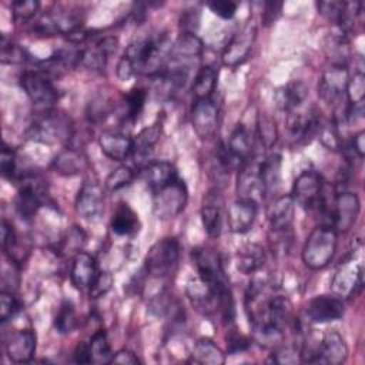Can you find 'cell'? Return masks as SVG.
I'll return each instance as SVG.
<instances>
[{"label":"cell","mask_w":365,"mask_h":365,"mask_svg":"<svg viewBox=\"0 0 365 365\" xmlns=\"http://www.w3.org/2000/svg\"><path fill=\"white\" fill-rule=\"evenodd\" d=\"M192 259L195 262L198 277L204 279L215 292L218 311L222 319L225 322H232L235 317L234 298L220 255L208 247H198L192 250Z\"/></svg>","instance_id":"6da1fadb"},{"label":"cell","mask_w":365,"mask_h":365,"mask_svg":"<svg viewBox=\"0 0 365 365\" xmlns=\"http://www.w3.org/2000/svg\"><path fill=\"white\" fill-rule=\"evenodd\" d=\"M173 43L167 34H158L157 37H143L134 40L125 50V57L131 61L135 74L158 77L170 57Z\"/></svg>","instance_id":"7a4b0ae2"},{"label":"cell","mask_w":365,"mask_h":365,"mask_svg":"<svg viewBox=\"0 0 365 365\" xmlns=\"http://www.w3.org/2000/svg\"><path fill=\"white\" fill-rule=\"evenodd\" d=\"M74 134V127L70 117L58 110H43L30 124L27 137L41 144L67 143Z\"/></svg>","instance_id":"3957f363"},{"label":"cell","mask_w":365,"mask_h":365,"mask_svg":"<svg viewBox=\"0 0 365 365\" xmlns=\"http://www.w3.org/2000/svg\"><path fill=\"white\" fill-rule=\"evenodd\" d=\"M336 250V231L331 225H319L308 235L302 248V261L311 269L325 268Z\"/></svg>","instance_id":"277c9868"},{"label":"cell","mask_w":365,"mask_h":365,"mask_svg":"<svg viewBox=\"0 0 365 365\" xmlns=\"http://www.w3.org/2000/svg\"><path fill=\"white\" fill-rule=\"evenodd\" d=\"M188 201V190L182 180L175 178L170 184L153 192V211L158 220L167 221L181 214Z\"/></svg>","instance_id":"5b68a950"},{"label":"cell","mask_w":365,"mask_h":365,"mask_svg":"<svg viewBox=\"0 0 365 365\" xmlns=\"http://www.w3.org/2000/svg\"><path fill=\"white\" fill-rule=\"evenodd\" d=\"M180 257V244L174 237L158 240L147 252L144 269L153 277H167L173 272Z\"/></svg>","instance_id":"8992f818"},{"label":"cell","mask_w":365,"mask_h":365,"mask_svg":"<svg viewBox=\"0 0 365 365\" xmlns=\"http://www.w3.org/2000/svg\"><path fill=\"white\" fill-rule=\"evenodd\" d=\"M19 83L29 100L41 110L51 108L58 100V93L50 78L37 70L23 71Z\"/></svg>","instance_id":"52a82bcc"},{"label":"cell","mask_w":365,"mask_h":365,"mask_svg":"<svg viewBox=\"0 0 365 365\" xmlns=\"http://www.w3.org/2000/svg\"><path fill=\"white\" fill-rule=\"evenodd\" d=\"M21 185L16 197V210L21 220L30 221L44 202V190L33 174H21L19 177Z\"/></svg>","instance_id":"ba28073f"},{"label":"cell","mask_w":365,"mask_h":365,"mask_svg":"<svg viewBox=\"0 0 365 365\" xmlns=\"http://www.w3.org/2000/svg\"><path fill=\"white\" fill-rule=\"evenodd\" d=\"M255 38H257V23L254 20H250L232 36V38L225 46L222 51L224 66L234 68L242 64L248 58L252 50V46L255 43Z\"/></svg>","instance_id":"9c48e42d"},{"label":"cell","mask_w":365,"mask_h":365,"mask_svg":"<svg viewBox=\"0 0 365 365\" xmlns=\"http://www.w3.org/2000/svg\"><path fill=\"white\" fill-rule=\"evenodd\" d=\"M104 210V191L94 177H88L81 184L76 197L77 214L88 221L100 218Z\"/></svg>","instance_id":"30bf717a"},{"label":"cell","mask_w":365,"mask_h":365,"mask_svg":"<svg viewBox=\"0 0 365 365\" xmlns=\"http://www.w3.org/2000/svg\"><path fill=\"white\" fill-rule=\"evenodd\" d=\"M324 187H325V182L322 177L314 170H307V171H302L295 178L291 197L294 202H297L302 208L311 210L317 207L322 195Z\"/></svg>","instance_id":"8fae6325"},{"label":"cell","mask_w":365,"mask_h":365,"mask_svg":"<svg viewBox=\"0 0 365 365\" xmlns=\"http://www.w3.org/2000/svg\"><path fill=\"white\" fill-rule=\"evenodd\" d=\"M364 284V268L362 264H354V259H346L339 264L335 271L331 288L336 297L351 298L362 289Z\"/></svg>","instance_id":"7c38bea8"},{"label":"cell","mask_w":365,"mask_h":365,"mask_svg":"<svg viewBox=\"0 0 365 365\" xmlns=\"http://www.w3.org/2000/svg\"><path fill=\"white\" fill-rule=\"evenodd\" d=\"M349 78V71L345 64H331L318 83V96L324 103L334 104L345 97V90Z\"/></svg>","instance_id":"4fadbf2b"},{"label":"cell","mask_w":365,"mask_h":365,"mask_svg":"<svg viewBox=\"0 0 365 365\" xmlns=\"http://www.w3.org/2000/svg\"><path fill=\"white\" fill-rule=\"evenodd\" d=\"M218 104L212 97L195 100L191 110V123L200 138H210L215 134L218 127Z\"/></svg>","instance_id":"5bb4252c"},{"label":"cell","mask_w":365,"mask_h":365,"mask_svg":"<svg viewBox=\"0 0 365 365\" xmlns=\"http://www.w3.org/2000/svg\"><path fill=\"white\" fill-rule=\"evenodd\" d=\"M237 192H238V198L250 200L257 204L265 198L267 191L259 174L258 163H252L250 160L240 167L238 180H237Z\"/></svg>","instance_id":"9a60e30c"},{"label":"cell","mask_w":365,"mask_h":365,"mask_svg":"<svg viewBox=\"0 0 365 365\" xmlns=\"http://www.w3.org/2000/svg\"><path fill=\"white\" fill-rule=\"evenodd\" d=\"M359 198L354 192L341 191L334 200V215L332 227L338 232H346L355 224L359 214Z\"/></svg>","instance_id":"2e32d148"},{"label":"cell","mask_w":365,"mask_h":365,"mask_svg":"<svg viewBox=\"0 0 365 365\" xmlns=\"http://www.w3.org/2000/svg\"><path fill=\"white\" fill-rule=\"evenodd\" d=\"M307 315L309 321L317 324L338 321L344 317V302L335 294L317 295L308 302Z\"/></svg>","instance_id":"e0dca14e"},{"label":"cell","mask_w":365,"mask_h":365,"mask_svg":"<svg viewBox=\"0 0 365 365\" xmlns=\"http://www.w3.org/2000/svg\"><path fill=\"white\" fill-rule=\"evenodd\" d=\"M346 356H348V346L342 335L335 329L327 331L322 335V339L318 342L315 362L339 365L345 362Z\"/></svg>","instance_id":"ac0fdd59"},{"label":"cell","mask_w":365,"mask_h":365,"mask_svg":"<svg viewBox=\"0 0 365 365\" xmlns=\"http://www.w3.org/2000/svg\"><path fill=\"white\" fill-rule=\"evenodd\" d=\"M6 354L10 361L23 364L29 362L36 352V334L33 329H19L4 342Z\"/></svg>","instance_id":"d6986e66"},{"label":"cell","mask_w":365,"mask_h":365,"mask_svg":"<svg viewBox=\"0 0 365 365\" xmlns=\"http://www.w3.org/2000/svg\"><path fill=\"white\" fill-rule=\"evenodd\" d=\"M185 294L191 305L204 315H211L218 309V301H217L215 292L200 277L192 278L187 282Z\"/></svg>","instance_id":"ffe728a7"},{"label":"cell","mask_w":365,"mask_h":365,"mask_svg":"<svg viewBox=\"0 0 365 365\" xmlns=\"http://www.w3.org/2000/svg\"><path fill=\"white\" fill-rule=\"evenodd\" d=\"M257 202L237 198L228 208L227 221L228 227L235 234H245L251 230L257 217Z\"/></svg>","instance_id":"44dd1931"},{"label":"cell","mask_w":365,"mask_h":365,"mask_svg":"<svg viewBox=\"0 0 365 365\" xmlns=\"http://www.w3.org/2000/svg\"><path fill=\"white\" fill-rule=\"evenodd\" d=\"M101 151L114 161H124L133 155V138L118 131H104L98 137Z\"/></svg>","instance_id":"7402d4cb"},{"label":"cell","mask_w":365,"mask_h":365,"mask_svg":"<svg viewBox=\"0 0 365 365\" xmlns=\"http://www.w3.org/2000/svg\"><path fill=\"white\" fill-rule=\"evenodd\" d=\"M97 275L98 271L94 258L87 252L78 251L73 258L70 269V278L73 285L78 289H90Z\"/></svg>","instance_id":"603a6c76"},{"label":"cell","mask_w":365,"mask_h":365,"mask_svg":"<svg viewBox=\"0 0 365 365\" xmlns=\"http://www.w3.org/2000/svg\"><path fill=\"white\" fill-rule=\"evenodd\" d=\"M295 202L291 195H281L268 207V221L271 231H287L292 228Z\"/></svg>","instance_id":"cb8c5ba5"},{"label":"cell","mask_w":365,"mask_h":365,"mask_svg":"<svg viewBox=\"0 0 365 365\" xmlns=\"http://www.w3.org/2000/svg\"><path fill=\"white\" fill-rule=\"evenodd\" d=\"M143 177L153 192L170 184L175 178H178L174 165L168 161H160V160L150 161L147 165H144Z\"/></svg>","instance_id":"d4e9b609"},{"label":"cell","mask_w":365,"mask_h":365,"mask_svg":"<svg viewBox=\"0 0 365 365\" xmlns=\"http://www.w3.org/2000/svg\"><path fill=\"white\" fill-rule=\"evenodd\" d=\"M308 97V87L302 81H291L282 88H279L275 94L277 106L288 113L297 111L305 103Z\"/></svg>","instance_id":"484cf974"},{"label":"cell","mask_w":365,"mask_h":365,"mask_svg":"<svg viewBox=\"0 0 365 365\" xmlns=\"http://www.w3.org/2000/svg\"><path fill=\"white\" fill-rule=\"evenodd\" d=\"M110 228L120 237L134 235L140 228L137 212L127 202H120L110 220Z\"/></svg>","instance_id":"4316f807"},{"label":"cell","mask_w":365,"mask_h":365,"mask_svg":"<svg viewBox=\"0 0 365 365\" xmlns=\"http://www.w3.org/2000/svg\"><path fill=\"white\" fill-rule=\"evenodd\" d=\"M265 259L267 255L262 245L255 242L245 244L237 252V269L245 275L255 274L264 267Z\"/></svg>","instance_id":"83f0119b"},{"label":"cell","mask_w":365,"mask_h":365,"mask_svg":"<svg viewBox=\"0 0 365 365\" xmlns=\"http://www.w3.org/2000/svg\"><path fill=\"white\" fill-rule=\"evenodd\" d=\"M225 145L237 160L245 164L252 157V150H254L252 133L245 125L238 124L231 133L230 140Z\"/></svg>","instance_id":"f1b7e54d"},{"label":"cell","mask_w":365,"mask_h":365,"mask_svg":"<svg viewBox=\"0 0 365 365\" xmlns=\"http://www.w3.org/2000/svg\"><path fill=\"white\" fill-rule=\"evenodd\" d=\"M87 167V158L80 148L67 147L53 160V168L63 175H76Z\"/></svg>","instance_id":"f546056e"},{"label":"cell","mask_w":365,"mask_h":365,"mask_svg":"<svg viewBox=\"0 0 365 365\" xmlns=\"http://www.w3.org/2000/svg\"><path fill=\"white\" fill-rule=\"evenodd\" d=\"M217 200H220L218 192L217 194H212V191L208 192L204 201V205L201 208V221H202L204 230L212 238L218 237L222 230V215L220 208L221 201L217 202Z\"/></svg>","instance_id":"4dcf8cb0"},{"label":"cell","mask_w":365,"mask_h":365,"mask_svg":"<svg viewBox=\"0 0 365 365\" xmlns=\"http://www.w3.org/2000/svg\"><path fill=\"white\" fill-rule=\"evenodd\" d=\"M161 135V123H154L145 128H143L134 138V148L133 155L138 160V164L141 165V160H147L151 154L154 145L158 143ZM135 160V161H137Z\"/></svg>","instance_id":"1f68e13d"},{"label":"cell","mask_w":365,"mask_h":365,"mask_svg":"<svg viewBox=\"0 0 365 365\" xmlns=\"http://www.w3.org/2000/svg\"><path fill=\"white\" fill-rule=\"evenodd\" d=\"M217 77H218V71L214 66L205 64L198 68L191 86L195 100L212 97L217 86Z\"/></svg>","instance_id":"d6a6232c"},{"label":"cell","mask_w":365,"mask_h":365,"mask_svg":"<svg viewBox=\"0 0 365 365\" xmlns=\"http://www.w3.org/2000/svg\"><path fill=\"white\" fill-rule=\"evenodd\" d=\"M191 356L197 364L221 365L225 362L224 352L208 338H201L195 342Z\"/></svg>","instance_id":"836d02e7"},{"label":"cell","mask_w":365,"mask_h":365,"mask_svg":"<svg viewBox=\"0 0 365 365\" xmlns=\"http://www.w3.org/2000/svg\"><path fill=\"white\" fill-rule=\"evenodd\" d=\"M202 51V41L194 33H181L173 44L171 56L197 60Z\"/></svg>","instance_id":"e575fe53"},{"label":"cell","mask_w":365,"mask_h":365,"mask_svg":"<svg viewBox=\"0 0 365 365\" xmlns=\"http://www.w3.org/2000/svg\"><path fill=\"white\" fill-rule=\"evenodd\" d=\"M259 174L267 191V195L275 190L279 181V170H281V155L279 154H271L267 158L261 160L258 163Z\"/></svg>","instance_id":"d590c367"},{"label":"cell","mask_w":365,"mask_h":365,"mask_svg":"<svg viewBox=\"0 0 365 365\" xmlns=\"http://www.w3.org/2000/svg\"><path fill=\"white\" fill-rule=\"evenodd\" d=\"M77 327V314L71 301L64 299L54 317V328L60 334H70Z\"/></svg>","instance_id":"8d00e7d4"},{"label":"cell","mask_w":365,"mask_h":365,"mask_svg":"<svg viewBox=\"0 0 365 365\" xmlns=\"http://www.w3.org/2000/svg\"><path fill=\"white\" fill-rule=\"evenodd\" d=\"M88 346H90V354H91V362H110L111 361V349H110V344L107 339V335L103 329L96 331L90 341H88Z\"/></svg>","instance_id":"74e56055"},{"label":"cell","mask_w":365,"mask_h":365,"mask_svg":"<svg viewBox=\"0 0 365 365\" xmlns=\"http://www.w3.org/2000/svg\"><path fill=\"white\" fill-rule=\"evenodd\" d=\"M1 63L4 64H23L30 60V54L20 44L1 36Z\"/></svg>","instance_id":"f35d334b"},{"label":"cell","mask_w":365,"mask_h":365,"mask_svg":"<svg viewBox=\"0 0 365 365\" xmlns=\"http://www.w3.org/2000/svg\"><path fill=\"white\" fill-rule=\"evenodd\" d=\"M317 137H319L321 143L328 148V150H334L338 151L342 148V140L339 135V130H338V123L331 118V120H321L319 124V130Z\"/></svg>","instance_id":"ab89813d"},{"label":"cell","mask_w":365,"mask_h":365,"mask_svg":"<svg viewBox=\"0 0 365 365\" xmlns=\"http://www.w3.org/2000/svg\"><path fill=\"white\" fill-rule=\"evenodd\" d=\"M346 103L352 107L364 106L365 98V76L362 71L354 73L352 77L348 78L346 90H345Z\"/></svg>","instance_id":"60d3db41"},{"label":"cell","mask_w":365,"mask_h":365,"mask_svg":"<svg viewBox=\"0 0 365 365\" xmlns=\"http://www.w3.org/2000/svg\"><path fill=\"white\" fill-rule=\"evenodd\" d=\"M147 100V91L141 87L131 88L124 96V106H125V118L130 121L137 120L140 113L143 111V107Z\"/></svg>","instance_id":"b9f144b4"},{"label":"cell","mask_w":365,"mask_h":365,"mask_svg":"<svg viewBox=\"0 0 365 365\" xmlns=\"http://www.w3.org/2000/svg\"><path fill=\"white\" fill-rule=\"evenodd\" d=\"M257 130H258V137L264 147L269 148L275 144L278 137V130H277L275 120L271 115L259 113L257 118Z\"/></svg>","instance_id":"7bdbcfd3"},{"label":"cell","mask_w":365,"mask_h":365,"mask_svg":"<svg viewBox=\"0 0 365 365\" xmlns=\"http://www.w3.org/2000/svg\"><path fill=\"white\" fill-rule=\"evenodd\" d=\"M135 177V173L127 167V165H120L117 167L115 170H113L107 178H106V187L110 190V191H117V190H121L124 188L125 185L131 184V181L134 180Z\"/></svg>","instance_id":"ee69618b"},{"label":"cell","mask_w":365,"mask_h":365,"mask_svg":"<svg viewBox=\"0 0 365 365\" xmlns=\"http://www.w3.org/2000/svg\"><path fill=\"white\" fill-rule=\"evenodd\" d=\"M40 7V3L37 0H16L11 3V14L14 21L17 23H26L30 21Z\"/></svg>","instance_id":"f6af8a7d"},{"label":"cell","mask_w":365,"mask_h":365,"mask_svg":"<svg viewBox=\"0 0 365 365\" xmlns=\"http://www.w3.org/2000/svg\"><path fill=\"white\" fill-rule=\"evenodd\" d=\"M0 167H1V175L9 180L17 178V157L13 148L4 145L0 155Z\"/></svg>","instance_id":"bcb514c9"},{"label":"cell","mask_w":365,"mask_h":365,"mask_svg":"<svg viewBox=\"0 0 365 365\" xmlns=\"http://www.w3.org/2000/svg\"><path fill=\"white\" fill-rule=\"evenodd\" d=\"M20 305L16 297L11 292H7L6 289H3L0 292V321L3 324L7 322L10 318H13L17 314Z\"/></svg>","instance_id":"7dc6e473"},{"label":"cell","mask_w":365,"mask_h":365,"mask_svg":"<svg viewBox=\"0 0 365 365\" xmlns=\"http://www.w3.org/2000/svg\"><path fill=\"white\" fill-rule=\"evenodd\" d=\"M1 244H3L4 252L13 261L16 255V248H17V237L11 224H9L6 220H3L1 222Z\"/></svg>","instance_id":"c3c4849f"},{"label":"cell","mask_w":365,"mask_h":365,"mask_svg":"<svg viewBox=\"0 0 365 365\" xmlns=\"http://www.w3.org/2000/svg\"><path fill=\"white\" fill-rule=\"evenodd\" d=\"M207 7L221 19L230 20L237 11V4L230 0H212L207 3Z\"/></svg>","instance_id":"681fc988"},{"label":"cell","mask_w":365,"mask_h":365,"mask_svg":"<svg viewBox=\"0 0 365 365\" xmlns=\"http://www.w3.org/2000/svg\"><path fill=\"white\" fill-rule=\"evenodd\" d=\"M113 275L110 272H98L93 285L90 287V297L100 298L111 289Z\"/></svg>","instance_id":"f907efd6"},{"label":"cell","mask_w":365,"mask_h":365,"mask_svg":"<svg viewBox=\"0 0 365 365\" xmlns=\"http://www.w3.org/2000/svg\"><path fill=\"white\" fill-rule=\"evenodd\" d=\"M342 6H344V1H319L318 10L328 20H332L336 23L342 11Z\"/></svg>","instance_id":"816d5d0a"},{"label":"cell","mask_w":365,"mask_h":365,"mask_svg":"<svg viewBox=\"0 0 365 365\" xmlns=\"http://www.w3.org/2000/svg\"><path fill=\"white\" fill-rule=\"evenodd\" d=\"M282 9V3H277V1H265L262 4V23L265 26H269L271 23H274L277 20V17L279 16Z\"/></svg>","instance_id":"f5cc1de1"},{"label":"cell","mask_w":365,"mask_h":365,"mask_svg":"<svg viewBox=\"0 0 365 365\" xmlns=\"http://www.w3.org/2000/svg\"><path fill=\"white\" fill-rule=\"evenodd\" d=\"M200 16L197 10H185L181 16L180 26L184 29L182 33H194V30L198 27Z\"/></svg>","instance_id":"db71d44e"},{"label":"cell","mask_w":365,"mask_h":365,"mask_svg":"<svg viewBox=\"0 0 365 365\" xmlns=\"http://www.w3.org/2000/svg\"><path fill=\"white\" fill-rule=\"evenodd\" d=\"M134 74H135V71H134V68H133L131 61H130L125 56H123V57L120 58L118 64H117V76H118V78L123 80V81H127V80H130Z\"/></svg>","instance_id":"11a10c76"},{"label":"cell","mask_w":365,"mask_h":365,"mask_svg":"<svg viewBox=\"0 0 365 365\" xmlns=\"http://www.w3.org/2000/svg\"><path fill=\"white\" fill-rule=\"evenodd\" d=\"M74 361L78 364H90L91 362V354L88 342L81 341L74 349Z\"/></svg>","instance_id":"9f6ffc18"},{"label":"cell","mask_w":365,"mask_h":365,"mask_svg":"<svg viewBox=\"0 0 365 365\" xmlns=\"http://www.w3.org/2000/svg\"><path fill=\"white\" fill-rule=\"evenodd\" d=\"M111 364H138V358L128 349H121L118 352H115L113 356H111Z\"/></svg>","instance_id":"6f0895ef"},{"label":"cell","mask_w":365,"mask_h":365,"mask_svg":"<svg viewBox=\"0 0 365 365\" xmlns=\"http://www.w3.org/2000/svg\"><path fill=\"white\" fill-rule=\"evenodd\" d=\"M248 346V341L242 335H234L228 339V354H237L245 351Z\"/></svg>","instance_id":"680465c9"},{"label":"cell","mask_w":365,"mask_h":365,"mask_svg":"<svg viewBox=\"0 0 365 365\" xmlns=\"http://www.w3.org/2000/svg\"><path fill=\"white\" fill-rule=\"evenodd\" d=\"M351 150L359 158L364 157V154H365V131H359L354 135V138L351 141Z\"/></svg>","instance_id":"91938a15"}]
</instances>
